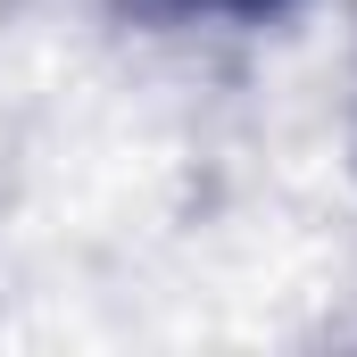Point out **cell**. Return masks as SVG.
I'll list each match as a JSON object with an SVG mask.
<instances>
[{"instance_id":"6da1fadb","label":"cell","mask_w":357,"mask_h":357,"mask_svg":"<svg viewBox=\"0 0 357 357\" xmlns=\"http://www.w3.org/2000/svg\"><path fill=\"white\" fill-rule=\"evenodd\" d=\"M175 8H208V17H282L291 0H175Z\"/></svg>"}]
</instances>
